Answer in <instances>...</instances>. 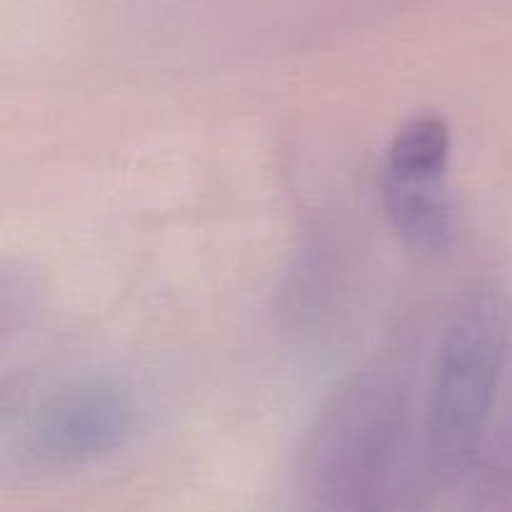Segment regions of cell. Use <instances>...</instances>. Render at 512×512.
Masks as SVG:
<instances>
[{"instance_id":"obj_1","label":"cell","mask_w":512,"mask_h":512,"mask_svg":"<svg viewBox=\"0 0 512 512\" xmlns=\"http://www.w3.org/2000/svg\"><path fill=\"white\" fill-rule=\"evenodd\" d=\"M413 385L408 363L360 370L310 435L308 483L333 508H385L408 493L413 470Z\"/></svg>"},{"instance_id":"obj_2","label":"cell","mask_w":512,"mask_h":512,"mask_svg":"<svg viewBox=\"0 0 512 512\" xmlns=\"http://www.w3.org/2000/svg\"><path fill=\"white\" fill-rule=\"evenodd\" d=\"M508 355V305L493 290H478L445 330L425 415L430 465L438 478H460L478 460Z\"/></svg>"},{"instance_id":"obj_3","label":"cell","mask_w":512,"mask_h":512,"mask_svg":"<svg viewBox=\"0 0 512 512\" xmlns=\"http://www.w3.org/2000/svg\"><path fill=\"white\" fill-rule=\"evenodd\" d=\"M135 425L128 390L110 380H83L60 388L30 415L23 455L40 470H70L123 448Z\"/></svg>"},{"instance_id":"obj_4","label":"cell","mask_w":512,"mask_h":512,"mask_svg":"<svg viewBox=\"0 0 512 512\" xmlns=\"http://www.w3.org/2000/svg\"><path fill=\"white\" fill-rule=\"evenodd\" d=\"M380 200L395 235L410 253L438 258L458 235V208L448 173H393L380 168Z\"/></svg>"},{"instance_id":"obj_5","label":"cell","mask_w":512,"mask_h":512,"mask_svg":"<svg viewBox=\"0 0 512 512\" xmlns=\"http://www.w3.org/2000/svg\"><path fill=\"white\" fill-rule=\"evenodd\" d=\"M453 130L440 115H420L390 140L380 168L393 173H448Z\"/></svg>"}]
</instances>
